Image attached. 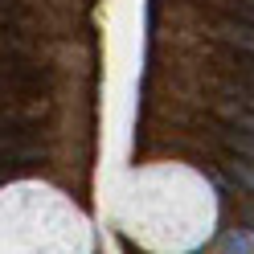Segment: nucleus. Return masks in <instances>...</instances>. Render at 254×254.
I'll use <instances>...</instances> for the list:
<instances>
[{
	"mask_svg": "<svg viewBox=\"0 0 254 254\" xmlns=\"http://www.w3.org/2000/svg\"><path fill=\"white\" fill-rule=\"evenodd\" d=\"M217 37L226 41V45H234L238 54H250V58H254V25H234V21H230V25L217 29Z\"/></svg>",
	"mask_w": 254,
	"mask_h": 254,
	"instance_id": "nucleus-1",
	"label": "nucleus"
},
{
	"mask_svg": "<svg viewBox=\"0 0 254 254\" xmlns=\"http://www.w3.org/2000/svg\"><path fill=\"white\" fill-rule=\"evenodd\" d=\"M221 139H226L238 156H250V160H254V135L250 131H238V127L230 123V127H221Z\"/></svg>",
	"mask_w": 254,
	"mask_h": 254,
	"instance_id": "nucleus-2",
	"label": "nucleus"
},
{
	"mask_svg": "<svg viewBox=\"0 0 254 254\" xmlns=\"http://www.w3.org/2000/svg\"><path fill=\"white\" fill-rule=\"evenodd\" d=\"M221 115H226L234 127H242V131L254 135V111H250V107H242V103H221Z\"/></svg>",
	"mask_w": 254,
	"mask_h": 254,
	"instance_id": "nucleus-3",
	"label": "nucleus"
},
{
	"mask_svg": "<svg viewBox=\"0 0 254 254\" xmlns=\"http://www.w3.org/2000/svg\"><path fill=\"white\" fill-rule=\"evenodd\" d=\"M226 168H230V172H234V177L242 181V185H250V189H254V164H246V160H230Z\"/></svg>",
	"mask_w": 254,
	"mask_h": 254,
	"instance_id": "nucleus-4",
	"label": "nucleus"
},
{
	"mask_svg": "<svg viewBox=\"0 0 254 254\" xmlns=\"http://www.w3.org/2000/svg\"><path fill=\"white\" fill-rule=\"evenodd\" d=\"M242 78H246V86H254V58L242 62Z\"/></svg>",
	"mask_w": 254,
	"mask_h": 254,
	"instance_id": "nucleus-5",
	"label": "nucleus"
},
{
	"mask_svg": "<svg viewBox=\"0 0 254 254\" xmlns=\"http://www.w3.org/2000/svg\"><path fill=\"white\" fill-rule=\"evenodd\" d=\"M246 21H250V25H254V4H250V8H246Z\"/></svg>",
	"mask_w": 254,
	"mask_h": 254,
	"instance_id": "nucleus-6",
	"label": "nucleus"
},
{
	"mask_svg": "<svg viewBox=\"0 0 254 254\" xmlns=\"http://www.w3.org/2000/svg\"><path fill=\"white\" fill-rule=\"evenodd\" d=\"M250 4H254V0H250Z\"/></svg>",
	"mask_w": 254,
	"mask_h": 254,
	"instance_id": "nucleus-7",
	"label": "nucleus"
}]
</instances>
